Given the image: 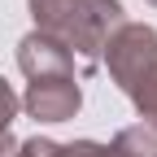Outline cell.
Wrapping results in <instances>:
<instances>
[{
	"label": "cell",
	"mask_w": 157,
	"mask_h": 157,
	"mask_svg": "<svg viewBox=\"0 0 157 157\" xmlns=\"http://www.w3.org/2000/svg\"><path fill=\"white\" fill-rule=\"evenodd\" d=\"M26 9L35 17V31L57 35L87 66L101 61L105 39L127 22L122 0H26Z\"/></svg>",
	"instance_id": "cell-1"
},
{
	"label": "cell",
	"mask_w": 157,
	"mask_h": 157,
	"mask_svg": "<svg viewBox=\"0 0 157 157\" xmlns=\"http://www.w3.org/2000/svg\"><path fill=\"white\" fill-rule=\"evenodd\" d=\"M101 57L109 66V78L122 87L144 127L157 135V31L144 22H122L105 39Z\"/></svg>",
	"instance_id": "cell-2"
},
{
	"label": "cell",
	"mask_w": 157,
	"mask_h": 157,
	"mask_svg": "<svg viewBox=\"0 0 157 157\" xmlns=\"http://www.w3.org/2000/svg\"><path fill=\"white\" fill-rule=\"evenodd\" d=\"M26 109V118L35 122H70L83 109V87L74 74H57V78H31L26 92L17 96Z\"/></svg>",
	"instance_id": "cell-3"
},
{
	"label": "cell",
	"mask_w": 157,
	"mask_h": 157,
	"mask_svg": "<svg viewBox=\"0 0 157 157\" xmlns=\"http://www.w3.org/2000/svg\"><path fill=\"white\" fill-rule=\"evenodd\" d=\"M17 70L26 78H57V74H74V52L48 31H31L17 39Z\"/></svg>",
	"instance_id": "cell-4"
},
{
	"label": "cell",
	"mask_w": 157,
	"mask_h": 157,
	"mask_svg": "<svg viewBox=\"0 0 157 157\" xmlns=\"http://www.w3.org/2000/svg\"><path fill=\"white\" fill-rule=\"evenodd\" d=\"M17 157H105V144H96V140L57 144V140H44V135H31V140H17Z\"/></svg>",
	"instance_id": "cell-5"
},
{
	"label": "cell",
	"mask_w": 157,
	"mask_h": 157,
	"mask_svg": "<svg viewBox=\"0 0 157 157\" xmlns=\"http://www.w3.org/2000/svg\"><path fill=\"white\" fill-rule=\"evenodd\" d=\"M105 157H157V135H153L144 122L122 127V131L105 144Z\"/></svg>",
	"instance_id": "cell-6"
},
{
	"label": "cell",
	"mask_w": 157,
	"mask_h": 157,
	"mask_svg": "<svg viewBox=\"0 0 157 157\" xmlns=\"http://www.w3.org/2000/svg\"><path fill=\"white\" fill-rule=\"evenodd\" d=\"M17 109H22V101H17V92H13V87L5 83V74H0V135H5V131L13 127Z\"/></svg>",
	"instance_id": "cell-7"
},
{
	"label": "cell",
	"mask_w": 157,
	"mask_h": 157,
	"mask_svg": "<svg viewBox=\"0 0 157 157\" xmlns=\"http://www.w3.org/2000/svg\"><path fill=\"white\" fill-rule=\"evenodd\" d=\"M0 157H17V140H13V135L5 131V135H0Z\"/></svg>",
	"instance_id": "cell-8"
},
{
	"label": "cell",
	"mask_w": 157,
	"mask_h": 157,
	"mask_svg": "<svg viewBox=\"0 0 157 157\" xmlns=\"http://www.w3.org/2000/svg\"><path fill=\"white\" fill-rule=\"evenodd\" d=\"M144 5H153V9H157V0H144Z\"/></svg>",
	"instance_id": "cell-9"
}]
</instances>
